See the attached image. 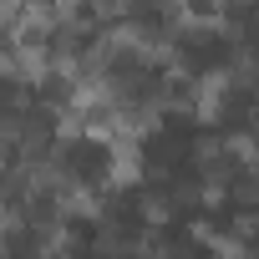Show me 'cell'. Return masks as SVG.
I'll use <instances>...</instances> for the list:
<instances>
[{
	"label": "cell",
	"instance_id": "8",
	"mask_svg": "<svg viewBox=\"0 0 259 259\" xmlns=\"http://www.w3.org/2000/svg\"><path fill=\"white\" fill-rule=\"evenodd\" d=\"M254 259H259V254H254Z\"/></svg>",
	"mask_w": 259,
	"mask_h": 259
},
{
	"label": "cell",
	"instance_id": "5",
	"mask_svg": "<svg viewBox=\"0 0 259 259\" xmlns=\"http://www.w3.org/2000/svg\"><path fill=\"white\" fill-rule=\"evenodd\" d=\"M208 254H213V259H254V249H249L239 234H213Z\"/></svg>",
	"mask_w": 259,
	"mask_h": 259
},
{
	"label": "cell",
	"instance_id": "6",
	"mask_svg": "<svg viewBox=\"0 0 259 259\" xmlns=\"http://www.w3.org/2000/svg\"><path fill=\"white\" fill-rule=\"evenodd\" d=\"M198 203L213 213V208H224L229 203V183H219V178H203V188H198Z\"/></svg>",
	"mask_w": 259,
	"mask_h": 259
},
{
	"label": "cell",
	"instance_id": "4",
	"mask_svg": "<svg viewBox=\"0 0 259 259\" xmlns=\"http://www.w3.org/2000/svg\"><path fill=\"white\" fill-rule=\"evenodd\" d=\"M127 254H133V259H173V249H168L163 234H138L133 244H127Z\"/></svg>",
	"mask_w": 259,
	"mask_h": 259
},
{
	"label": "cell",
	"instance_id": "3",
	"mask_svg": "<svg viewBox=\"0 0 259 259\" xmlns=\"http://www.w3.org/2000/svg\"><path fill=\"white\" fill-rule=\"evenodd\" d=\"M138 213H143V224L158 234V229L173 219V198H168V193H143V198H138Z\"/></svg>",
	"mask_w": 259,
	"mask_h": 259
},
{
	"label": "cell",
	"instance_id": "2",
	"mask_svg": "<svg viewBox=\"0 0 259 259\" xmlns=\"http://www.w3.org/2000/svg\"><path fill=\"white\" fill-rule=\"evenodd\" d=\"M143 173H148V163H143L138 143L112 148V158H107V188H133V183H143Z\"/></svg>",
	"mask_w": 259,
	"mask_h": 259
},
{
	"label": "cell",
	"instance_id": "7",
	"mask_svg": "<svg viewBox=\"0 0 259 259\" xmlns=\"http://www.w3.org/2000/svg\"><path fill=\"white\" fill-rule=\"evenodd\" d=\"M229 234H239V239H244V244H249V239H254V234H259V213H239V219H234V229H229Z\"/></svg>",
	"mask_w": 259,
	"mask_h": 259
},
{
	"label": "cell",
	"instance_id": "1",
	"mask_svg": "<svg viewBox=\"0 0 259 259\" xmlns=\"http://www.w3.org/2000/svg\"><path fill=\"white\" fill-rule=\"evenodd\" d=\"M229 87H234L229 66L203 71L198 87H193V117H198V122H219V117H224V97H229Z\"/></svg>",
	"mask_w": 259,
	"mask_h": 259
}]
</instances>
